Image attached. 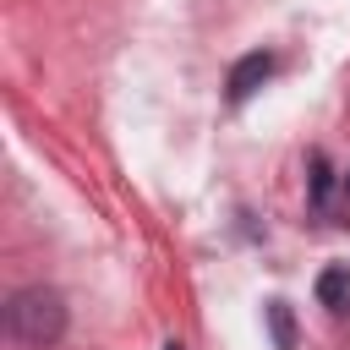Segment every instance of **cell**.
Listing matches in <instances>:
<instances>
[{
  "instance_id": "cell-1",
  "label": "cell",
  "mask_w": 350,
  "mask_h": 350,
  "mask_svg": "<svg viewBox=\"0 0 350 350\" xmlns=\"http://www.w3.org/2000/svg\"><path fill=\"white\" fill-rule=\"evenodd\" d=\"M5 328H11L16 345L44 350V345H55V339L66 334V301H60L55 290H44V284H27V290L11 295V306H5Z\"/></svg>"
},
{
  "instance_id": "cell-3",
  "label": "cell",
  "mask_w": 350,
  "mask_h": 350,
  "mask_svg": "<svg viewBox=\"0 0 350 350\" xmlns=\"http://www.w3.org/2000/svg\"><path fill=\"white\" fill-rule=\"evenodd\" d=\"M317 301H323L328 312H345V306H350V268H339V262L323 268V273H317Z\"/></svg>"
},
{
  "instance_id": "cell-2",
  "label": "cell",
  "mask_w": 350,
  "mask_h": 350,
  "mask_svg": "<svg viewBox=\"0 0 350 350\" xmlns=\"http://www.w3.org/2000/svg\"><path fill=\"white\" fill-rule=\"evenodd\" d=\"M273 77V55L268 49H252V55H241L235 66H230V82H224V93H230V104H241V98H252L262 82Z\"/></svg>"
},
{
  "instance_id": "cell-4",
  "label": "cell",
  "mask_w": 350,
  "mask_h": 350,
  "mask_svg": "<svg viewBox=\"0 0 350 350\" xmlns=\"http://www.w3.org/2000/svg\"><path fill=\"white\" fill-rule=\"evenodd\" d=\"M268 323H273V345L279 350H295V317L284 301H268Z\"/></svg>"
},
{
  "instance_id": "cell-7",
  "label": "cell",
  "mask_w": 350,
  "mask_h": 350,
  "mask_svg": "<svg viewBox=\"0 0 350 350\" xmlns=\"http://www.w3.org/2000/svg\"><path fill=\"white\" fill-rule=\"evenodd\" d=\"M345 202H350V175H345Z\"/></svg>"
},
{
  "instance_id": "cell-5",
  "label": "cell",
  "mask_w": 350,
  "mask_h": 350,
  "mask_svg": "<svg viewBox=\"0 0 350 350\" xmlns=\"http://www.w3.org/2000/svg\"><path fill=\"white\" fill-rule=\"evenodd\" d=\"M312 202H317V208L328 202V164H323V153L312 159Z\"/></svg>"
},
{
  "instance_id": "cell-6",
  "label": "cell",
  "mask_w": 350,
  "mask_h": 350,
  "mask_svg": "<svg viewBox=\"0 0 350 350\" xmlns=\"http://www.w3.org/2000/svg\"><path fill=\"white\" fill-rule=\"evenodd\" d=\"M164 350H186V345H180V339H170V345H164Z\"/></svg>"
}]
</instances>
